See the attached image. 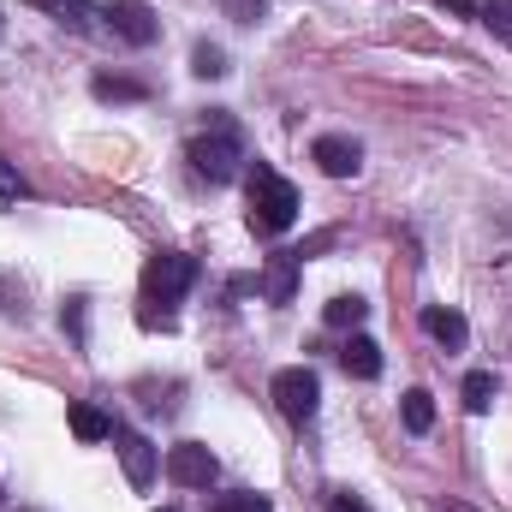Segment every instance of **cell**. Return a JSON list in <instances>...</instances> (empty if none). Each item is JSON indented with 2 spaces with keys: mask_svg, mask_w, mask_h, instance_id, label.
<instances>
[{
  "mask_svg": "<svg viewBox=\"0 0 512 512\" xmlns=\"http://www.w3.org/2000/svg\"><path fill=\"white\" fill-rule=\"evenodd\" d=\"M245 197H251V233H262V239H280V233L298 221V191H292V179H280V173L262 167V161L245 173Z\"/></svg>",
  "mask_w": 512,
  "mask_h": 512,
  "instance_id": "6da1fadb",
  "label": "cell"
},
{
  "mask_svg": "<svg viewBox=\"0 0 512 512\" xmlns=\"http://www.w3.org/2000/svg\"><path fill=\"white\" fill-rule=\"evenodd\" d=\"M191 167H197V179H209V185H227V179H239L245 173V137L233 120H215V126L203 131V137H191Z\"/></svg>",
  "mask_w": 512,
  "mask_h": 512,
  "instance_id": "7a4b0ae2",
  "label": "cell"
},
{
  "mask_svg": "<svg viewBox=\"0 0 512 512\" xmlns=\"http://www.w3.org/2000/svg\"><path fill=\"white\" fill-rule=\"evenodd\" d=\"M191 280H197V256H179V251L149 256L143 262V304H179Z\"/></svg>",
  "mask_w": 512,
  "mask_h": 512,
  "instance_id": "3957f363",
  "label": "cell"
},
{
  "mask_svg": "<svg viewBox=\"0 0 512 512\" xmlns=\"http://www.w3.org/2000/svg\"><path fill=\"white\" fill-rule=\"evenodd\" d=\"M268 393H274V405H280L292 423H310V417H316V399H322V382H316L310 364H292V370H274Z\"/></svg>",
  "mask_w": 512,
  "mask_h": 512,
  "instance_id": "277c9868",
  "label": "cell"
},
{
  "mask_svg": "<svg viewBox=\"0 0 512 512\" xmlns=\"http://www.w3.org/2000/svg\"><path fill=\"white\" fill-rule=\"evenodd\" d=\"M167 477H173L179 489H209V483L221 477V459H215L203 441H179V447H167Z\"/></svg>",
  "mask_w": 512,
  "mask_h": 512,
  "instance_id": "5b68a950",
  "label": "cell"
},
{
  "mask_svg": "<svg viewBox=\"0 0 512 512\" xmlns=\"http://www.w3.org/2000/svg\"><path fill=\"white\" fill-rule=\"evenodd\" d=\"M102 18H108V30H114L120 42H131V48H149V42L161 36V18H155L143 0H108Z\"/></svg>",
  "mask_w": 512,
  "mask_h": 512,
  "instance_id": "8992f818",
  "label": "cell"
},
{
  "mask_svg": "<svg viewBox=\"0 0 512 512\" xmlns=\"http://www.w3.org/2000/svg\"><path fill=\"white\" fill-rule=\"evenodd\" d=\"M310 155H316V167H322L328 179H358V167H364V143H358V137H340V131L316 137Z\"/></svg>",
  "mask_w": 512,
  "mask_h": 512,
  "instance_id": "52a82bcc",
  "label": "cell"
},
{
  "mask_svg": "<svg viewBox=\"0 0 512 512\" xmlns=\"http://www.w3.org/2000/svg\"><path fill=\"white\" fill-rule=\"evenodd\" d=\"M114 447H120L126 483H131V489H149V483H155V447H149L137 429H114Z\"/></svg>",
  "mask_w": 512,
  "mask_h": 512,
  "instance_id": "ba28073f",
  "label": "cell"
},
{
  "mask_svg": "<svg viewBox=\"0 0 512 512\" xmlns=\"http://www.w3.org/2000/svg\"><path fill=\"white\" fill-rule=\"evenodd\" d=\"M423 334H429V340H441L447 352H459V346L471 340V322H465L453 304H429V310H423Z\"/></svg>",
  "mask_w": 512,
  "mask_h": 512,
  "instance_id": "9c48e42d",
  "label": "cell"
},
{
  "mask_svg": "<svg viewBox=\"0 0 512 512\" xmlns=\"http://www.w3.org/2000/svg\"><path fill=\"white\" fill-rule=\"evenodd\" d=\"M340 364H346V376H358V382H376V376H382V346H376L370 334H352V340L340 346Z\"/></svg>",
  "mask_w": 512,
  "mask_h": 512,
  "instance_id": "30bf717a",
  "label": "cell"
},
{
  "mask_svg": "<svg viewBox=\"0 0 512 512\" xmlns=\"http://www.w3.org/2000/svg\"><path fill=\"white\" fill-rule=\"evenodd\" d=\"M66 423H72V435H78V441H114V417H108V411H96V405H84V399H72V405H66Z\"/></svg>",
  "mask_w": 512,
  "mask_h": 512,
  "instance_id": "8fae6325",
  "label": "cell"
},
{
  "mask_svg": "<svg viewBox=\"0 0 512 512\" xmlns=\"http://www.w3.org/2000/svg\"><path fill=\"white\" fill-rule=\"evenodd\" d=\"M364 316H370V304H364L358 292H340V298H328V310H322L328 328H352V334L364 328Z\"/></svg>",
  "mask_w": 512,
  "mask_h": 512,
  "instance_id": "7c38bea8",
  "label": "cell"
},
{
  "mask_svg": "<svg viewBox=\"0 0 512 512\" xmlns=\"http://www.w3.org/2000/svg\"><path fill=\"white\" fill-rule=\"evenodd\" d=\"M292 280H298V256L280 251L274 256V268H268V280H262V292H268L274 304H286V298H292Z\"/></svg>",
  "mask_w": 512,
  "mask_h": 512,
  "instance_id": "4fadbf2b",
  "label": "cell"
},
{
  "mask_svg": "<svg viewBox=\"0 0 512 512\" xmlns=\"http://www.w3.org/2000/svg\"><path fill=\"white\" fill-rule=\"evenodd\" d=\"M399 411H405V429H411V435H429V423H435V399H429L423 387H411V393L399 399Z\"/></svg>",
  "mask_w": 512,
  "mask_h": 512,
  "instance_id": "5bb4252c",
  "label": "cell"
},
{
  "mask_svg": "<svg viewBox=\"0 0 512 512\" xmlns=\"http://www.w3.org/2000/svg\"><path fill=\"white\" fill-rule=\"evenodd\" d=\"M495 393H501V382H495L489 370H471V376H465V411H477V417H483V411L495 405Z\"/></svg>",
  "mask_w": 512,
  "mask_h": 512,
  "instance_id": "9a60e30c",
  "label": "cell"
},
{
  "mask_svg": "<svg viewBox=\"0 0 512 512\" xmlns=\"http://www.w3.org/2000/svg\"><path fill=\"white\" fill-rule=\"evenodd\" d=\"M90 90H96V102H143V96H149L143 84H131V78H114V72H102Z\"/></svg>",
  "mask_w": 512,
  "mask_h": 512,
  "instance_id": "2e32d148",
  "label": "cell"
},
{
  "mask_svg": "<svg viewBox=\"0 0 512 512\" xmlns=\"http://www.w3.org/2000/svg\"><path fill=\"white\" fill-rule=\"evenodd\" d=\"M191 72H197V78H227V54H221L215 42H197V48H191Z\"/></svg>",
  "mask_w": 512,
  "mask_h": 512,
  "instance_id": "e0dca14e",
  "label": "cell"
},
{
  "mask_svg": "<svg viewBox=\"0 0 512 512\" xmlns=\"http://www.w3.org/2000/svg\"><path fill=\"white\" fill-rule=\"evenodd\" d=\"M477 18L489 24V30H501L512 42V0H489V6H477Z\"/></svg>",
  "mask_w": 512,
  "mask_h": 512,
  "instance_id": "ac0fdd59",
  "label": "cell"
},
{
  "mask_svg": "<svg viewBox=\"0 0 512 512\" xmlns=\"http://www.w3.org/2000/svg\"><path fill=\"white\" fill-rule=\"evenodd\" d=\"M60 322H66V334H72V340L84 346V334H90V328H84V298H66V310H60Z\"/></svg>",
  "mask_w": 512,
  "mask_h": 512,
  "instance_id": "d6986e66",
  "label": "cell"
},
{
  "mask_svg": "<svg viewBox=\"0 0 512 512\" xmlns=\"http://www.w3.org/2000/svg\"><path fill=\"white\" fill-rule=\"evenodd\" d=\"M209 512H268V501L262 495H221Z\"/></svg>",
  "mask_w": 512,
  "mask_h": 512,
  "instance_id": "ffe728a7",
  "label": "cell"
},
{
  "mask_svg": "<svg viewBox=\"0 0 512 512\" xmlns=\"http://www.w3.org/2000/svg\"><path fill=\"white\" fill-rule=\"evenodd\" d=\"M227 6V18H239V24H256L262 18V0H221Z\"/></svg>",
  "mask_w": 512,
  "mask_h": 512,
  "instance_id": "44dd1931",
  "label": "cell"
},
{
  "mask_svg": "<svg viewBox=\"0 0 512 512\" xmlns=\"http://www.w3.org/2000/svg\"><path fill=\"white\" fill-rule=\"evenodd\" d=\"M0 197H6V203H12V197H24V179H18L6 161H0Z\"/></svg>",
  "mask_w": 512,
  "mask_h": 512,
  "instance_id": "7402d4cb",
  "label": "cell"
},
{
  "mask_svg": "<svg viewBox=\"0 0 512 512\" xmlns=\"http://www.w3.org/2000/svg\"><path fill=\"white\" fill-rule=\"evenodd\" d=\"M328 512H370V507H364L352 489H340V495H328Z\"/></svg>",
  "mask_w": 512,
  "mask_h": 512,
  "instance_id": "603a6c76",
  "label": "cell"
},
{
  "mask_svg": "<svg viewBox=\"0 0 512 512\" xmlns=\"http://www.w3.org/2000/svg\"><path fill=\"white\" fill-rule=\"evenodd\" d=\"M441 12H453V18H477V0H435Z\"/></svg>",
  "mask_w": 512,
  "mask_h": 512,
  "instance_id": "cb8c5ba5",
  "label": "cell"
},
{
  "mask_svg": "<svg viewBox=\"0 0 512 512\" xmlns=\"http://www.w3.org/2000/svg\"><path fill=\"white\" fill-rule=\"evenodd\" d=\"M161 512H173V507H161Z\"/></svg>",
  "mask_w": 512,
  "mask_h": 512,
  "instance_id": "d4e9b609",
  "label": "cell"
}]
</instances>
